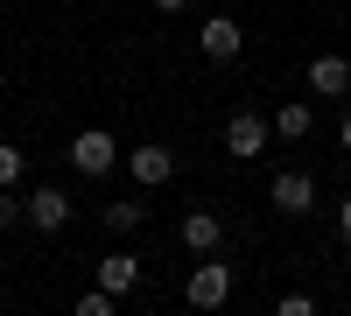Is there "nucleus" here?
Wrapping results in <instances>:
<instances>
[{
  "mask_svg": "<svg viewBox=\"0 0 351 316\" xmlns=\"http://www.w3.org/2000/svg\"><path fill=\"white\" fill-rule=\"evenodd\" d=\"M337 141H344V155H351V112H344V127H337Z\"/></svg>",
  "mask_w": 351,
  "mask_h": 316,
  "instance_id": "f3484780",
  "label": "nucleus"
},
{
  "mask_svg": "<svg viewBox=\"0 0 351 316\" xmlns=\"http://www.w3.org/2000/svg\"><path fill=\"white\" fill-rule=\"evenodd\" d=\"M337 232L351 239V197H344V204H337Z\"/></svg>",
  "mask_w": 351,
  "mask_h": 316,
  "instance_id": "dca6fc26",
  "label": "nucleus"
},
{
  "mask_svg": "<svg viewBox=\"0 0 351 316\" xmlns=\"http://www.w3.org/2000/svg\"><path fill=\"white\" fill-rule=\"evenodd\" d=\"M239 21H232V14H211V21H204V36H197V49L204 56H211V64H232V56H239Z\"/></svg>",
  "mask_w": 351,
  "mask_h": 316,
  "instance_id": "423d86ee",
  "label": "nucleus"
},
{
  "mask_svg": "<svg viewBox=\"0 0 351 316\" xmlns=\"http://www.w3.org/2000/svg\"><path fill=\"white\" fill-rule=\"evenodd\" d=\"M155 8H162V14H176V8H190V0H155Z\"/></svg>",
  "mask_w": 351,
  "mask_h": 316,
  "instance_id": "a211bd4d",
  "label": "nucleus"
},
{
  "mask_svg": "<svg viewBox=\"0 0 351 316\" xmlns=\"http://www.w3.org/2000/svg\"><path fill=\"white\" fill-rule=\"evenodd\" d=\"M127 169H134V183H141V190H155V183L176 176V155H169V148H134Z\"/></svg>",
  "mask_w": 351,
  "mask_h": 316,
  "instance_id": "0eeeda50",
  "label": "nucleus"
},
{
  "mask_svg": "<svg viewBox=\"0 0 351 316\" xmlns=\"http://www.w3.org/2000/svg\"><path fill=\"white\" fill-rule=\"evenodd\" d=\"M267 141H274V120H260V112H232L225 120V155H267Z\"/></svg>",
  "mask_w": 351,
  "mask_h": 316,
  "instance_id": "f03ea898",
  "label": "nucleus"
},
{
  "mask_svg": "<svg viewBox=\"0 0 351 316\" xmlns=\"http://www.w3.org/2000/svg\"><path fill=\"white\" fill-rule=\"evenodd\" d=\"M71 162L84 169V176H106V169L120 162V148H112V134H106V127H84V134L71 141Z\"/></svg>",
  "mask_w": 351,
  "mask_h": 316,
  "instance_id": "7ed1b4c3",
  "label": "nucleus"
},
{
  "mask_svg": "<svg viewBox=\"0 0 351 316\" xmlns=\"http://www.w3.org/2000/svg\"><path fill=\"white\" fill-rule=\"evenodd\" d=\"M141 218H148V211H141V204H106V225H112V232H120V239L134 232Z\"/></svg>",
  "mask_w": 351,
  "mask_h": 316,
  "instance_id": "f8f14e48",
  "label": "nucleus"
},
{
  "mask_svg": "<svg viewBox=\"0 0 351 316\" xmlns=\"http://www.w3.org/2000/svg\"><path fill=\"white\" fill-rule=\"evenodd\" d=\"M274 134H281V141H302V134H309V99H288V106L274 112Z\"/></svg>",
  "mask_w": 351,
  "mask_h": 316,
  "instance_id": "9b49d317",
  "label": "nucleus"
},
{
  "mask_svg": "<svg viewBox=\"0 0 351 316\" xmlns=\"http://www.w3.org/2000/svg\"><path fill=\"white\" fill-rule=\"evenodd\" d=\"M267 197H274V211H288V218H302V211H316V176H302V169H281Z\"/></svg>",
  "mask_w": 351,
  "mask_h": 316,
  "instance_id": "20e7f679",
  "label": "nucleus"
},
{
  "mask_svg": "<svg viewBox=\"0 0 351 316\" xmlns=\"http://www.w3.org/2000/svg\"><path fill=\"white\" fill-rule=\"evenodd\" d=\"M190 309H225L232 302V267H218L211 253H197V267H190Z\"/></svg>",
  "mask_w": 351,
  "mask_h": 316,
  "instance_id": "f257e3e1",
  "label": "nucleus"
},
{
  "mask_svg": "<svg viewBox=\"0 0 351 316\" xmlns=\"http://www.w3.org/2000/svg\"><path fill=\"white\" fill-rule=\"evenodd\" d=\"M309 92H316V99L351 92V64H344V56H316V64H309Z\"/></svg>",
  "mask_w": 351,
  "mask_h": 316,
  "instance_id": "6e6552de",
  "label": "nucleus"
},
{
  "mask_svg": "<svg viewBox=\"0 0 351 316\" xmlns=\"http://www.w3.org/2000/svg\"><path fill=\"white\" fill-rule=\"evenodd\" d=\"M134 281H141V260H134V253H106V260H99V289H112V295H127Z\"/></svg>",
  "mask_w": 351,
  "mask_h": 316,
  "instance_id": "9d476101",
  "label": "nucleus"
},
{
  "mask_svg": "<svg viewBox=\"0 0 351 316\" xmlns=\"http://www.w3.org/2000/svg\"><path fill=\"white\" fill-rule=\"evenodd\" d=\"M21 218H28V204H14L8 183H0V225H21Z\"/></svg>",
  "mask_w": 351,
  "mask_h": 316,
  "instance_id": "2eb2a0df",
  "label": "nucleus"
},
{
  "mask_svg": "<svg viewBox=\"0 0 351 316\" xmlns=\"http://www.w3.org/2000/svg\"><path fill=\"white\" fill-rule=\"evenodd\" d=\"M112 302H120L112 289H84V295H77V316H112Z\"/></svg>",
  "mask_w": 351,
  "mask_h": 316,
  "instance_id": "ddd939ff",
  "label": "nucleus"
},
{
  "mask_svg": "<svg viewBox=\"0 0 351 316\" xmlns=\"http://www.w3.org/2000/svg\"><path fill=\"white\" fill-rule=\"evenodd\" d=\"M28 225H36V232H64V225H71V197L56 183H43L36 197H28Z\"/></svg>",
  "mask_w": 351,
  "mask_h": 316,
  "instance_id": "39448f33",
  "label": "nucleus"
},
{
  "mask_svg": "<svg viewBox=\"0 0 351 316\" xmlns=\"http://www.w3.org/2000/svg\"><path fill=\"white\" fill-rule=\"evenodd\" d=\"M21 176V148H8V141H0V183H14Z\"/></svg>",
  "mask_w": 351,
  "mask_h": 316,
  "instance_id": "4468645a",
  "label": "nucleus"
},
{
  "mask_svg": "<svg viewBox=\"0 0 351 316\" xmlns=\"http://www.w3.org/2000/svg\"><path fill=\"white\" fill-rule=\"evenodd\" d=\"M183 246H190V253H218V246H225V225H218L211 211H183Z\"/></svg>",
  "mask_w": 351,
  "mask_h": 316,
  "instance_id": "1a4fd4ad",
  "label": "nucleus"
}]
</instances>
